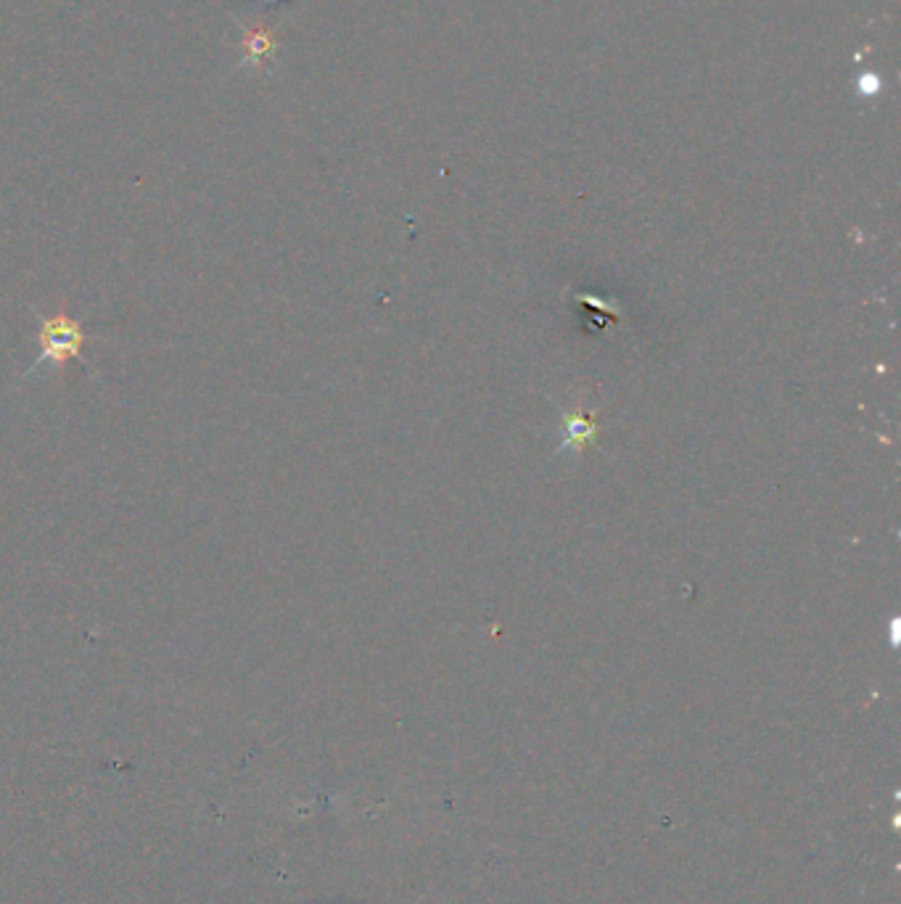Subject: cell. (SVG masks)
<instances>
[{
  "instance_id": "6da1fadb",
  "label": "cell",
  "mask_w": 901,
  "mask_h": 904,
  "mask_svg": "<svg viewBox=\"0 0 901 904\" xmlns=\"http://www.w3.org/2000/svg\"><path fill=\"white\" fill-rule=\"evenodd\" d=\"M40 328H37V344H40V355L32 363V368L24 373V378H35L43 371V365H51V371H61V365L72 363L82 357L85 347V331L82 323L67 312L43 318L40 315Z\"/></svg>"
},
{
  "instance_id": "7a4b0ae2",
  "label": "cell",
  "mask_w": 901,
  "mask_h": 904,
  "mask_svg": "<svg viewBox=\"0 0 901 904\" xmlns=\"http://www.w3.org/2000/svg\"><path fill=\"white\" fill-rule=\"evenodd\" d=\"M595 439V423L592 418H571L569 434L563 439V445H587Z\"/></svg>"
}]
</instances>
